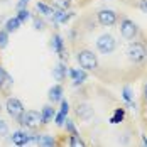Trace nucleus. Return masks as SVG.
<instances>
[{
	"label": "nucleus",
	"instance_id": "nucleus-14",
	"mask_svg": "<svg viewBox=\"0 0 147 147\" xmlns=\"http://www.w3.org/2000/svg\"><path fill=\"white\" fill-rule=\"evenodd\" d=\"M56 115V112H54V108L51 107V105H46V107H42V110H41V117H42V125H46V123H49L51 120H53V117Z\"/></svg>",
	"mask_w": 147,
	"mask_h": 147
},
{
	"label": "nucleus",
	"instance_id": "nucleus-15",
	"mask_svg": "<svg viewBox=\"0 0 147 147\" xmlns=\"http://www.w3.org/2000/svg\"><path fill=\"white\" fill-rule=\"evenodd\" d=\"M49 100L53 103L63 100V86H61V85H54L53 88L49 90Z\"/></svg>",
	"mask_w": 147,
	"mask_h": 147
},
{
	"label": "nucleus",
	"instance_id": "nucleus-23",
	"mask_svg": "<svg viewBox=\"0 0 147 147\" xmlns=\"http://www.w3.org/2000/svg\"><path fill=\"white\" fill-rule=\"evenodd\" d=\"M7 44H9V32L3 29L0 30V49H3Z\"/></svg>",
	"mask_w": 147,
	"mask_h": 147
},
{
	"label": "nucleus",
	"instance_id": "nucleus-2",
	"mask_svg": "<svg viewBox=\"0 0 147 147\" xmlns=\"http://www.w3.org/2000/svg\"><path fill=\"white\" fill-rule=\"evenodd\" d=\"M127 56L129 59L135 63V64H140V63H144L147 58V47L144 42H140V41H132L129 47H127Z\"/></svg>",
	"mask_w": 147,
	"mask_h": 147
},
{
	"label": "nucleus",
	"instance_id": "nucleus-25",
	"mask_svg": "<svg viewBox=\"0 0 147 147\" xmlns=\"http://www.w3.org/2000/svg\"><path fill=\"white\" fill-rule=\"evenodd\" d=\"M123 100L129 103L130 107H135V105H134V102H132V91H130V88H129V86H125V88H123Z\"/></svg>",
	"mask_w": 147,
	"mask_h": 147
},
{
	"label": "nucleus",
	"instance_id": "nucleus-5",
	"mask_svg": "<svg viewBox=\"0 0 147 147\" xmlns=\"http://www.w3.org/2000/svg\"><path fill=\"white\" fill-rule=\"evenodd\" d=\"M20 125H24L26 129H30V130L39 129V125H42L41 112H37V110H27V112L24 113L22 120H20Z\"/></svg>",
	"mask_w": 147,
	"mask_h": 147
},
{
	"label": "nucleus",
	"instance_id": "nucleus-7",
	"mask_svg": "<svg viewBox=\"0 0 147 147\" xmlns=\"http://www.w3.org/2000/svg\"><path fill=\"white\" fill-rule=\"evenodd\" d=\"M96 20H98V24L102 26V27H112V26H115L118 20V15L115 10H112V9H100L98 12H96Z\"/></svg>",
	"mask_w": 147,
	"mask_h": 147
},
{
	"label": "nucleus",
	"instance_id": "nucleus-32",
	"mask_svg": "<svg viewBox=\"0 0 147 147\" xmlns=\"http://www.w3.org/2000/svg\"><path fill=\"white\" fill-rule=\"evenodd\" d=\"M142 144H144V147H147V140H146V137H142Z\"/></svg>",
	"mask_w": 147,
	"mask_h": 147
},
{
	"label": "nucleus",
	"instance_id": "nucleus-29",
	"mask_svg": "<svg viewBox=\"0 0 147 147\" xmlns=\"http://www.w3.org/2000/svg\"><path fill=\"white\" fill-rule=\"evenodd\" d=\"M139 9L147 14V0H140V2H139Z\"/></svg>",
	"mask_w": 147,
	"mask_h": 147
},
{
	"label": "nucleus",
	"instance_id": "nucleus-31",
	"mask_svg": "<svg viewBox=\"0 0 147 147\" xmlns=\"http://www.w3.org/2000/svg\"><path fill=\"white\" fill-rule=\"evenodd\" d=\"M142 95H144V102L147 103V81L144 83V88H142Z\"/></svg>",
	"mask_w": 147,
	"mask_h": 147
},
{
	"label": "nucleus",
	"instance_id": "nucleus-30",
	"mask_svg": "<svg viewBox=\"0 0 147 147\" xmlns=\"http://www.w3.org/2000/svg\"><path fill=\"white\" fill-rule=\"evenodd\" d=\"M29 3V0H19V3H17V9L20 10V9H26V5Z\"/></svg>",
	"mask_w": 147,
	"mask_h": 147
},
{
	"label": "nucleus",
	"instance_id": "nucleus-27",
	"mask_svg": "<svg viewBox=\"0 0 147 147\" xmlns=\"http://www.w3.org/2000/svg\"><path fill=\"white\" fill-rule=\"evenodd\" d=\"M9 134V127H7V122L0 118V135H7Z\"/></svg>",
	"mask_w": 147,
	"mask_h": 147
},
{
	"label": "nucleus",
	"instance_id": "nucleus-18",
	"mask_svg": "<svg viewBox=\"0 0 147 147\" xmlns=\"http://www.w3.org/2000/svg\"><path fill=\"white\" fill-rule=\"evenodd\" d=\"M12 85V78L9 76V73L0 66V90L7 88V86H10Z\"/></svg>",
	"mask_w": 147,
	"mask_h": 147
},
{
	"label": "nucleus",
	"instance_id": "nucleus-12",
	"mask_svg": "<svg viewBox=\"0 0 147 147\" xmlns=\"http://www.w3.org/2000/svg\"><path fill=\"white\" fill-rule=\"evenodd\" d=\"M36 144L39 147H56V139L53 135H37Z\"/></svg>",
	"mask_w": 147,
	"mask_h": 147
},
{
	"label": "nucleus",
	"instance_id": "nucleus-8",
	"mask_svg": "<svg viewBox=\"0 0 147 147\" xmlns=\"http://www.w3.org/2000/svg\"><path fill=\"white\" fill-rule=\"evenodd\" d=\"M10 140H12V144L17 146V147H26L27 144H30V142H36V140H37V135H29L26 130H17V132L12 134Z\"/></svg>",
	"mask_w": 147,
	"mask_h": 147
},
{
	"label": "nucleus",
	"instance_id": "nucleus-22",
	"mask_svg": "<svg viewBox=\"0 0 147 147\" xmlns=\"http://www.w3.org/2000/svg\"><path fill=\"white\" fill-rule=\"evenodd\" d=\"M123 117H125V110H123V108H117L115 113H113V117L110 118V122H112V123H118V122L123 120Z\"/></svg>",
	"mask_w": 147,
	"mask_h": 147
},
{
	"label": "nucleus",
	"instance_id": "nucleus-21",
	"mask_svg": "<svg viewBox=\"0 0 147 147\" xmlns=\"http://www.w3.org/2000/svg\"><path fill=\"white\" fill-rule=\"evenodd\" d=\"M73 0H53V7L54 9H61V10H68L71 7Z\"/></svg>",
	"mask_w": 147,
	"mask_h": 147
},
{
	"label": "nucleus",
	"instance_id": "nucleus-13",
	"mask_svg": "<svg viewBox=\"0 0 147 147\" xmlns=\"http://www.w3.org/2000/svg\"><path fill=\"white\" fill-rule=\"evenodd\" d=\"M69 74H71V78H73V85L74 86L85 83V80H86V73H85V69H71Z\"/></svg>",
	"mask_w": 147,
	"mask_h": 147
},
{
	"label": "nucleus",
	"instance_id": "nucleus-3",
	"mask_svg": "<svg viewBox=\"0 0 147 147\" xmlns=\"http://www.w3.org/2000/svg\"><path fill=\"white\" fill-rule=\"evenodd\" d=\"M118 26H120L118 29H120L122 37L127 39V41H134V39L139 36V26L134 22L132 19H129V17H122Z\"/></svg>",
	"mask_w": 147,
	"mask_h": 147
},
{
	"label": "nucleus",
	"instance_id": "nucleus-4",
	"mask_svg": "<svg viewBox=\"0 0 147 147\" xmlns=\"http://www.w3.org/2000/svg\"><path fill=\"white\" fill-rule=\"evenodd\" d=\"M5 108H7V113L20 123V120H22L24 113H26V108H24L22 102H20L19 98H14V96H12V98H7V102H5Z\"/></svg>",
	"mask_w": 147,
	"mask_h": 147
},
{
	"label": "nucleus",
	"instance_id": "nucleus-19",
	"mask_svg": "<svg viewBox=\"0 0 147 147\" xmlns=\"http://www.w3.org/2000/svg\"><path fill=\"white\" fill-rule=\"evenodd\" d=\"M68 146L69 147H86V144H85V140H83L78 134H74V135H69Z\"/></svg>",
	"mask_w": 147,
	"mask_h": 147
},
{
	"label": "nucleus",
	"instance_id": "nucleus-6",
	"mask_svg": "<svg viewBox=\"0 0 147 147\" xmlns=\"http://www.w3.org/2000/svg\"><path fill=\"white\" fill-rule=\"evenodd\" d=\"M117 47V41L112 34H102L98 39H96V49L102 53V54H112Z\"/></svg>",
	"mask_w": 147,
	"mask_h": 147
},
{
	"label": "nucleus",
	"instance_id": "nucleus-24",
	"mask_svg": "<svg viewBox=\"0 0 147 147\" xmlns=\"http://www.w3.org/2000/svg\"><path fill=\"white\" fill-rule=\"evenodd\" d=\"M17 17H19V20L24 24L26 20H29V17H30V12L27 10V9H20L19 10V14H17Z\"/></svg>",
	"mask_w": 147,
	"mask_h": 147
},
{
	"label": "nucleus",
	"instance_id": "nucleus-20",
	"mask_svg": "<svg viewBox=\"0 0 147 147\" xmlns=\"http://www.w3.org/2000/svg\"><path fill=\"white\" fill-rule=\"evenodd\" d=\"M36 9H37L42 15H53L54 14V9L49 7V5H46V3H42V2H37V3H36Z\"/></svg>",
	"mask_w": 147,
	"mask_h": 147
},
{
	"label": "nucleus",
	"instance_id": "nucleus-28",
	"mask_svg": "<svg viewBox=\"0 0 147 147\" xmlns=\"http://www.w3.org/2000/svg\"><path fill=\"white\" fill-rule=\"evenodd\" d=\"M66 130L69 132V135H74V134H78V132H76V129H74V125H73V122H71V120H66Z\"/></svg>",
	"mask_w": 147,
	"mask_h": 147
},
{
	"label": "nucleus",
	"instance_id": "nucleus-9",
	"mask_svg": "<svg viewBox=\"0 0 147 147\" xmlns=\"http://www.w3.org/2000/svg\"><path fill=\"white\" fill-rule=\"evenodd\" d=\"M76 115L81 120H90L93 117V108L90 103H78L76 105Z\"/></svg>",
	"mask_w": 147,
	"mask_h": 147
},
{
	"label": "nucleus",
	"instance_id": "nucleus-17",
	"mask_svg": "<svg viewBox=\"0 0 147 147\" xmlns=\"http://www.w3.org/2000/svg\"><path fill=\"white\" fill-rule=\"evenodd\" d=\"M20 24H22V22H20V20H19V17L15 15V17L9 19V20L5 22V30H7L9 34H10V32H15V30L20 27Z\"/></svg>",
	"mask_w": 147,
	"mask_h": 147
},
{
	"label": "nucleus",
	"instance_id": "nucleus-11",
	"mask_svg": "<svg viewBox=\"0 0 147 147\" xmlns=\"http://www.w3.org/2000/svg\"><path fill=\"white\" fill-rule=\"evenodd\" d=\"M51 47L58 53L61 58H64V41H63V37H61L59 34H54V36H53V39H51Z\"/></svg>",
	"mask_w": 147,
	"mask_h": 147
},
{
	"label": "nucleus",
	"instance_id": "nucleus-33",
	"mask_svg": "<svg viewBox=\"0 0 147 147\" xmlns=\"http://www.w3.org/2000/svg\"><path fill=\"white\" fill-rule=\"evenodd\" d=\"M0 110H2V108H0Z\"/></svg>",
	"mask_w": 147,
	"mask_h": 147
},
{
	"label": "nucleus",
	"instance_id": "nucleus-16",
	"mask_svg": "<svg viewBox=\"0 0 147 147\" xmlns=\"http://www.w3.org/2000/svg\"><path fill=\"white\" fill-rule=\"evenodd\" d=\"M68 73H69V71H68V68H66L63 63H59L58 66L53 69V76H54L58 81H63V80L66 78V74H68Z\"/></svg>",
	"mask_w": 147,
	"mask_h": 147
},
{
	"label": "nucleus",
	"instance_id": "nucleus-10",
	"mask_svg": "<svg viewBox=\"0 0 147 147\" xmlns=\"http://www.w3.org/2000/svg\"><path fill=\"white\" fill-rule=\"evenodd\" d=\"M71 17H73V12H66V10H61V9H54V14H53L54 24H66Z\"/></svg>",
	"mask_w": 147,
	"mask_h": 147
},
{
	"label": "nucleus",
	"instance_id": "nucleus-1",
	"mask_svg": "<svg viewBox=\"0 0 147 147\" xmlns=\"http://www.w3.org/2000/svg\"><path fill=\"white\" fill-rule=\"evenodd\" d=\"M76 61L80 63L81 69H85V71H95L98 68V58L90 49H80L76 54Z\"/></svg>",
	"mask_w": 147,
	"mask_h": 147
},
{
	"label": "nucleus",
	"instance_id": "nucleus-26",
	"mask_svg": "<svg viewBox=\"0 0 147 147\" xmlns=\"http://www.w3.org/2000/svg\"><path fill=\"white\" fill-rule=\"evenodd\" d=\"M34 29L36 30H42L44 29V22H42L39 17H34Z\"/></svg>",
	"mask_w": 147,
	"mask_h": 147
}]
</instances>
